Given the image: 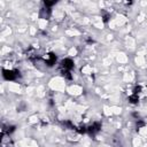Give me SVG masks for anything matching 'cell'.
I'll return each mask as SVG.
<instances>
[{
	"label": "cell",
	"instance_id": "7a4b0ae2",
	"mask_svg": "<svg viewBox=\"0 0 147 147\" xmlns=\"http://www.w3.org/2000/svg\"><path fill=\"white\" fill-rule=\"evenodd\" d=\"M2 76L6 80H15L18 76L20 72L17 70H9V69H2Z\"/></svg>",
	"mask_w": 147,
	"mask_h": 147
},
{
	"label": "cell",
	"instance_id": "3957f363",
	"mask_svg": "<svg viewBox=\"0 0 147 147\" xmlns=\"http://www.w3.org/2000/svg\"><path fill=\"white\" fill-rule=\"evenodd\" d=\"M42 60H44V62H45L48 67H52V65H54L55 62H56V55H55L54 53H47V54H45V55L42 56Z\"/></svg>",
	"mask_w": 147,
	"mask_h": 147
},
{
	"label": "cell",
	"instance_id": "277c9868",
	"mask_svg": "<svg viewBox=\"0 0 147 147\" xmlns=\"http://www.w3.org/2000/svg\"><path fill=\"white\" fill-rule=\"evenodd\" d=\"M100 129H101V125H100V123H98V122H94L93 124H91L87 129H86V131L90 133V134H96L99 131H100Z\"/></svg>",
	"mask_w": 147,
	"mask_h": 147
},
{
	"label": "cell",
	"instance_id": "6da1fadb",
	"mask_svg": "<svg viewBox=\"0 0 147 147\" xmlns=\"http://www.w3.org/2000/svg\"><path fill=\"white\" fill-rule=\"evenodd\" d=\"M72 68H74V61L71 59L67 57V59L62 60L61 63H60V69H61V71L63 74V76H68L71 72Z\"/></svg>",
	"mask_w": 147,
	"mask_h": 147
}]
</instances>
